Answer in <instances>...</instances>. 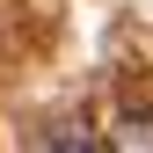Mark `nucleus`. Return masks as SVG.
I'll use <instances>...</instances> for the list:
<instances>
[{
	"mask_svg": "<svg viewBox=\"0 0 153 153\" xmlns=\"http://www.w3.org/2000/svg\"><path fill=\"white\" fill-rule=\"evenodd\" d=\"M109 146H153V109H146V102H124V109H117V131H109Z\"/></svg>",
	"mask_w": 153,
	"mask_h": 153,
	"instance_id": "f257e3e1",
	"label": "nucleus"
}]
</instances>
